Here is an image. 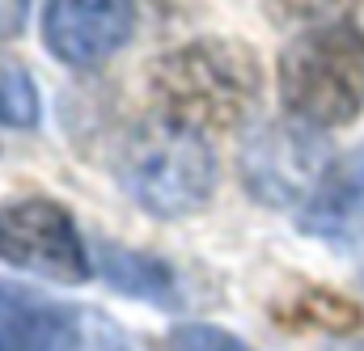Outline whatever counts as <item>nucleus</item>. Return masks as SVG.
I'll return each mask as SVG.
<instances>
[{"label":"nucleus","mask_w":364,"mask_h":351,"mask_svg":"<svg viewBox=\"0 0 364 351\" xmlns=\"http://www.w3.org/2000/svg\"><path fill=\"white\" fill-rule=\"evenodd\" d=\"M0 347L4 351H132L123 330L93 309L43 301L30 288L0 284Z\"/></svg>","instance_id":"nucleus-6"},{"label":"nucleus","mask_w":364,"mask_h":351,"mask_svg":"<svg viewBox=\"0 0 364 351\" xmlns=\"http://www.w3.org/2000/svg\"><path fill=\"white\" fill-rule=\"evenodd\" d=\"M0 123L4 127H38V85L21 64L0 60Z\"/></svg>","instance_id":"nucleus-11"},{"label":"nucleus","mask_w":364,"mask_h":351,"mask_svg":"<svg viewBox=\"0 0 364 351\" xmlns=\"http://www.w3.org/2000/svg\"><path fill=\"white\" fill-rule=\"evenodd\" d=\"M0 351H4V347H0Z\"/></svg>","instance_id":"nucleus-14"},{"label":"nucleus","mask_w":364,"mask_h":351,"mask_svg":"<svg viewBox=\"0 0 364 351\" xmlns=\"http://www.w3.org/2000/svg\"><path fill=\"white\" fill-rule=\"evenodd\" d=\"M0 263L64 288L93 275L81 229L55 199H13L0 207Z\"/></svg>","instance_id":"nucleus-5"},{"label":"nucleus","mask_w":364,"mask_h":351,"mask_svg":"<svg viewBox=\"0 0 364 351\" xmlns=\"http://www.w3.org/2000/svg\"><path fill=\"white\" fill-rule=\"evenodd\" d=\"M284 110L305 127H348L364 114V30L335 21L296 34L279 51Z\"/></svg>","instance_id":"nucleus-2"},{"label":"nucleus","mask_w":364,"mask_h":351,"mask_svg":"<svg viewBox=\"0 0 364 351\" xmlns=\"http://www.w3.org/2000/svg\"><path fill=\"white\" fill-rule=\"evenodd\" d=\"M170 351H250L237 335L220 330V326H203V322H191L178 326L170 335Z\"/></svg>","instance_id":"nucleus-12"},{"label":"nucleus","mask_w":364,"mask_h":351,"mask_svg":"<svg viewBox=\"0 0 364 351\" xmlns=\"http://www.w3.org/2000/svg\"><path fill=\"white\" fill-rule=\"evenodd\" d=\"M149 89L157 97L161 119L208 136L250 119L263 89V72H259V55L246 43L195 38L157 60Z\"/></svg>","instance_id":"nucleus-1"},{"label":"nucleus","mask_w":364,"mask_h":351,"mask_svg":"<svg viewBox=\"0 0 364 351\" xmlns=\"http://www.w3.org/2000/svg\"><path fill=\"white\" fill-rule=\"evenodd\" d=\"M296 225L314 237L360 242L364 237V161L339 166L296 212Z\"/></svg>","instance_id":"nucleus-8"},{"label":"nucleus","mask_w":364,"mask_h":351,"mask_svg":"<svg viewBox=\"0 0 364 351\" xmlns=\"http://www.w3.org/2000/svg\"><path fill=\"white\" fill-rule=\"evenodd\" d=\"M360 0H263V13L267 21L279 30H318V26H335V21H348V13L356 9Z\"/></svg>","instance_id":"nucleus-10"},{"label":"nucleus","mask_w":364,"mask_h":351,"mask_svg":"<svg viewBox=\"0 0 364 351\" xmlns=\"http://www.w3.org/2000/svg\"><path fill=\"white\" fill-rule=\"evenodd\" d=\"M136 4L132 0H47L43 47L64 68H102L132 43Z\"/></svg>","instance_id":"nucleus-7"},{"label":"nucleus","mask_w":364,"mask_h":351,"mask_svg":"<svg viewBox=\"0 0 364 351\" xmlns=\"http://www.w3.org/2000/svg\"><path fill=\"white\" fill-rule=\"evenodd\" d=\"M216 178L220 170L208 136L178 127L161 114L153 123H140L119 153L123 190L136 199L140 212L157 220H182L203 212L216 190Z\"/></svg>","instance_id":"nucleus-3"},{"label":"nucleus","mask_w":364,"mask_h":351,"mask_svg":"<svg viewBox=\"0 0 364 351\" xmlns=\"http://www.w3.org/2000/svg\"><path fill=\"white\" fill-rule=\"evenodd\" d=\"M30 0H0V38H17L26 26Z\"/></svg>","instance_id":"nucleus-13"},{"label":"nucleus","mask_w":364,"mask_h":351,"mask_svg":"<svg viewBox=\"0 0 364 351\" xmlns=\"http://www.w3.org/2000/svg\"><path fill=\"white\" fill-rule=\"evenodd\" d=\"M97 266H102L110 288H119L127 296L157 301V305H174V275H170V266H161L157 259L136 254V250H119V246H102Z\"/></svg>","instance_id":"nucleus-9"},{"label":"nucleus","mask_w":364,"mask_h":351,"mask_svg":"<svg viewBox=\"0 0 364 351\" xmlns=\"http://www.w3.org/2000/svg\"><path fill=\"white\" fill-rule=\"evenodd\" d=\"M335 153L318 136V127H305L296 119L267 123L242 144V182L255 199L267 207H305L314 190L331 178Z\"/></svg>","instance_id":"nucleus-4"}]
</instances>
